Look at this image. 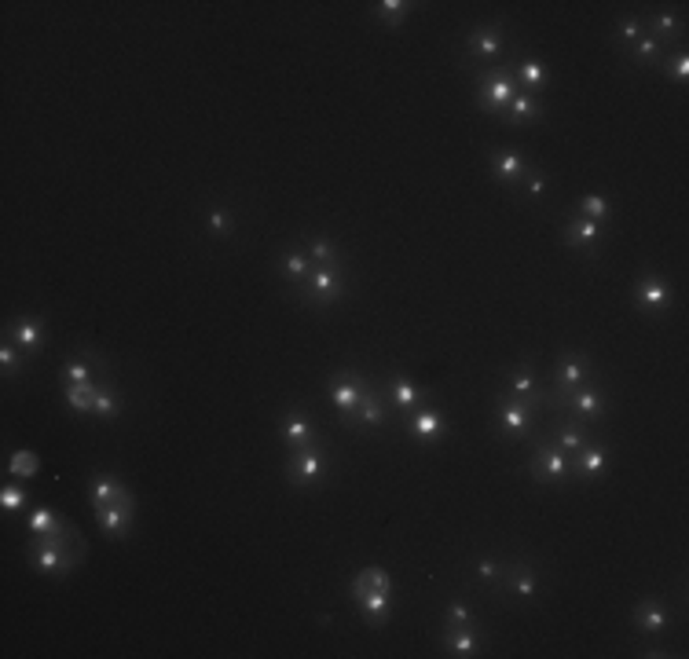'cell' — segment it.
<instances>
[{
    "label": "cell",
    "mask_w": 689,
    "mask_h": 659,
    "mask_svg": "<svg viewBox=\"0 0 689 659\" xmlns=\"http://www.w3.org/2000/svg\"><path fill=\"white\" fill-rule=\"evenodd\" d=\"M510 74H513V81H517V88L521 92H532V95H539V88L546 85V66L535 59V55H524V59H517L513 66H510Z\"/></svg>",
    "instance_id": "484cf974"
},
{
    "label": "cell",
    "mask_w": 689,
    "mask_h": 659,
    "mask_svg": "<svg viewBox=\"0 0 689 659\" xmlns=\"http://www.w3.org/2000/svg\"><path fill=\"white\" fill-rule=\"evenodd\" d=\"M352 601L360 604L363 619L370 626H385L389 619V601H392V586H374V583H363V579H352Z\"/></svg>",
    "instance_id": "9c48e42d"
},
{
    "label": "cell",
    "mask_w": 689,
    "mask_h": 659,
    "mask_svg": "<svg viewBox=\"0 0 689 659\" xmlns=\"http://www.w3.org/2000/svg\"><path fill=\"white\" fill-rule=\"evenodd\" d=\"M444 648H448V655L473 659L481 652V637H477L473 623L470 626H444Z\"/></svg>",
    "instance_id": "cb8c5ba5"
},
{
    "label": "cell",
    "mask_w": 689,
    "mask_h": 659,
    "mask_svg": "<svg viewBox=\"0 0 689 659\" xmlns=\"http://www.w3.org/2000/svg\"><path fill=\"white\" fill-rule=\"evenodd\" d=\"M99 388H103V381H92V384H66V388H63V400H66V407L81 418V414H92V400H96Z\"/></svg>",
    "instance_id": "836d02e7"
},
{
    "label": "cell",
    "mask_w": 689,
    "mask_h": 659,
    "mask_svg": "<svg viewBox=\"0 0 689 659\" xmlns=\"http://www.w3.org/2000/svg\"><path fill=\"white\" fill-rule=\"evenodd\" d=\"M444 433H448V418H444V411L426 407V411H419V414H410V436H415L419 444L433 447V444L444 440Z\"/></svg>",
    "instance_id": "ac0fdd59"
},
{
    "label": "cell",
    "mask_w": 689,
    "mask_h": 659,
    "mask_svg": "<svg viewBox=\"0 0 689 659\" xmlns=\"http://www.w3.org/2000/svg\"><path fill=\"white\" fill-rule=\"evenodd\" d=\"M367 388H370V381L360 374V370H338L334 377H330V400H334V411L341 414V422L352 429V418H356V411H360V400L367 395Z\"/></svg>",
    "instance_id": "277c9868"
},
{
    "label": "cell",
    "mask_w": 689,
    "mask_h": 659,
    "mask_svg": "<svg viewBox=\"0 0 689 659\" xmlns=\"http://www.w3.org/2000/svg\"><path fill=\"white\" fill-rule=\"evenodd\" d=\"M627 55H631L634 63L649 66V63H660V59H664V45H660L656 37H649V34H645V37H638V41L627 48Z\"/></svg>",
    "instance_id": "74e56055"
},
{
    "label": "cell",
    "mask_w": 689,
    "mask_h": 659,
    "mask_svg": "<svg viewBox=\"0 0 689 659\" xmlns=\"http://www.w3.org/2000/svg\"><path fill=\"white\" fill-rule=\"evenodd\" d=\"M88 498H92V505H132V509H136L132 491H128L114 473H92Z\"/></svg>",
    "instance_id": "9a60e30c"
},
{
    "label": "cell",
    "mask_w": 689,
    "mask_h": 659,
    "mask_svg": "<svg viewBox=\"0 0 689 659\" xmlns=\"http://www.w3.org/2000/svg\"><path fill=\"white\" fill-rule=\"evenodd\" d=\"M23 348L12 341V337H5V344H0V370H5V377H15L19 370H26V359L19 355Z\"/></svg>",
    "instance_id": "60d3db41"
},
{
    "label": "cell",
    "mask_w": 689,
    "mask_h": 659,
    "mask_svg": "<svg viewBox=\"0 0 689 659\" xmlns=\"http://www.w3.org/2000/svg\"><path fill=\"white\" fill-rule=\"evenodd\" d=\"M410 0H381V5H374L370 12H374V19L378 23H385V26H403V19L410 15Z\"/></svg>",
    "instance_id": "d590c367"
},
{
    "label": "cell",
    "mask_w": 689,
    "mask_h": 659,
    "mask_svg": "<svg viewBox=\"0 0 689 659\" xmlns=\"http://www.w3.org/2000/svg\"><path fill=\"white\" fill-rule=\"evenodd\" d=\"M330 476V451L319 444H309L301 451H290V462H287V484L305 491V487H316Z\"/></svg>",
    "instance_id": "7a4b0ae2"
},
{
    "label": "cell",
    "mask_w": 689,
    "mask_h": 659,
    "mask_svg": "<svg viewBox=\"0 0 689 659\" xmlns=\"http://www.w3.org/2000/svg\"><path fill=\"white\" fill-rule=\"evenodd\" d=\"M92 414H96V418H103V422H114V418L121 414V395H117V388H114L110 381H103V388L96 392V400H92Z\"/></svg>",
    "instance_id": "e575fe53"
},
{
    "label": "cell",
    "mask_w": 689,
    "mask_h": 659,
    "mask_svg": "<svg viewBox=\"0 0 689 659\" xmlns=\"http://www.w3.org/2000/svg\"><path fill=\"white\" fill-rule=\"evenodd\" d=\"M92 513H96L99 532L110 535V539H125L128 527H132V516H136L132 505H92Z\"/></svg>",
    "instance_id": "d6986e66"
},
{
    "label": "cell",
    "mask_w": 689,
    "mask_h": 659,
    "mask_svg": "<svg viewBox=\"0 0 689 659\" xmlns=\"http://www.w3.org/2000/svg\"><path fill=\"white\" fill-rule=\"evenodd\" d=\"M37 469H41V462H37V454H34L30 447H19V451L12 454V462H8V476H19V480L37 476Z\"/></svg>",
    "instance_id": "f35d334b"
},
{
    "label": "cell",
    "mask_w": 689,
    "mask_h": 659,
    "mask_svg": "<svg viewBox=\"0 0 689 659\" xmlns=\"http://www.w3.org/2000/svg\"><path fill=\"white\" fill-rule=\"evenodd\" d=\"M309 272H312V260H309L305 249H290V253L279 256V275H283L287 283H294V290L309 279Z\"/></svg>",
    "instance_id": "1f68e13d"
},
{
    "label": "cell",
    "mask_w": 689,
    "mask_h": 659,
    "mask_svg": "<svg viewBox=\"0 0 689 659\" xmlns=\"http://www.w3.org/2000/svg\"><path fill=\"white\" fill-rule=\"evenodd\" d=\"M576 216H587V220H594V224H609L613 220V205H609V198H602V195H587V198H580L576 202Z\"/></svg>",
    "instance_id": "8d00e7d4"
},
{
    "label": "cell",
    "mask_w": 689,
    "mask_h": 659,
    "mask_svg": "<svg viewBox=\"0 0 689 659\" xmlns=\"http://www.w3.org/2000/svg\"><path fill=\"white\" fill-rule=\"evenodd\" d=\"M381 425H385V392L367 388V395L360 400V411L352 418V429H381Z\"/></svg>",
    "instance_id": "603a6c76"
},
{
    "label": "cell",
    "mask_w": 689,
    "mask_h": 659,
    "mask_svg": "<svg viewBox=\"0 0 689 659\" xmlns=\"http://www.w3.org/2000/svg\"><path fill=\"white\" fill-rule=\"evenodd\" d=\"M502 583H506V590H510L513 597H524V601H532V597L539 594V579H535V572H532L528 561H510V564H502Z\"/></svg>",
    "instance_id": "ffe728a7"
},
{
    "label": "cell",
    "mask_w": 689,
    "mask_h": 659,
    "mask_svg": "<svg viewBox=\"0 0 689 659\" xmlns=\"http://www.w3.org/2000/svg\"><path fill=\"white\" fill-rule=\"evenodd\" d=\"M8 337L23 348V355L26 352H34L37 344H41V337H45V323L37 319V315H23V319H15L12 326H8Z\"/></svg>",
    "instance_id": "f1b7e54d"
},
{
    "label": "cell",
    "mask_w": 689,
    "mask_h": 659,
    "mask_svg": "<svg viewBox=\"0 0 689 659\" xmlns=\"http://www.w3.org/2000/svg\"><path fill=\"white\" fill-rule=\"evenodd\" d=\"M605 469H609V451H605L602 440H594V444H587L580 454H572V473H576L580 480H598Z\"/></svg>",
    "instance_id": "44dd1931"
},
{
    "label": "cell",
    "mask_w": 689,
    "mask_h": 659,
    "mask_svg": "<svg viewBox=\"0 0 689 659\" xmlns=\"http://www.w3.org/2000/svg\"><path fill=\"white\" fill-rule=\"evenodd\" d=\"M63 381L66 384H92L96 377H92V359L88 355H74V359H66V366H63Z\"/></svg>",
    "instance_id": "ab89813d"
},
{
    "label": "cell",
    "mask_w": 689,
    "mask_h": 659,
    "mask_svg": "<svg viewBox=\"0 0 689 659\" xmlns=\"http://www.w3.org/2000/svg\"><path fill=\"white\" fill-rule=\"evenodd\" d=\"M466 48L481 59V63H491L502 55V26L499 23H484V26H473L470 37H466Z\"/></svg>",
    "instance_id": "e0dca14e"
},
{
    "label": "cell",
    "mask_w": 689,
    "mask_h": 659,
    "mask_svg": "<svg viewBox=\"0 0 689 659\" xmlns=\"http://www.w3.org/2000/svg\"><path fill=\"white\" fill-rule=\"evenodd\" d=\"M26 532L30 535H66V532H74V527L56 513V509H34L30 513V520H26Z\"/></svg>",
    "instance_id": "f546056e"
},
{
    "label": "cell",
    "mask_w": 689,
    "mask_h": 659,
    "mask_svg": "<svg viewBox=\"0 0 689 659\" xmlns=\"http://www.w3.org/2000/svg\"><path fill=\"white\" fill-rule=\"evenodd\" d=\"M532 407H524L521 400H513V395H506V400L495 407V425L502 429V433H510V436H528L532 433Z\"/></svg>",
    "instance_id": "2e32d148"
},
{
    "label": "cell",
    "mask_w": 689,
    "mask_h": 659,
    "mask_svg": "<svg viewBox=\"0 0 689 659\" xmlns=\"http://www.w3.org/2000/svg\"><path fill=\"white\" fill-rule=\"evenodd\" d=\"M206 220H209V231H213L217 238H228V235L235 231V216H231V209H224V205H209V209H206Z\"/></svg>",
    "instance_id": "b9f144b4"
},
{
    "label": "cell",
    "mask_w": 689,
    "mask_h": 659,
    "mask_svg": "<svg viewBox=\"0 0 689 659\" xmlns=\"http://www.w3.org/2000/svg\"><path fill=\"white\" fill-rule=\"evenodd\" d=\"M275 429H279V440H283L290 451H301V447L316 444V425H312V418H309L301 407L283 411L279 422H275Z\"/></svg>",
    "instance_id": "7c38bea8"
},
{
    "label": "cell",
    "mask_w": 689,
    "mask_h": 659,
    "mask_svg": "<svg viewBox=\"0 0 689 659\" xmlns=\"http://www.w3.org/2000/svg\"><path fill=\"white\" fill-rule=\"evenodd\" d=\"M642 23H645V34H649V37H656L660 45H664V41H678V37H682V30H685V23H682V15H678V12H656V15L642 19Z\"/></svg>",
    "instance_id": "83f0119b"
},
{
    "label": "cell",
    "mask_w": 689,
    "mask_h": 659,
    "mask_svg": "<svg viewBox=\"0 0 689 659\" xmlns=\"http://www.w3.org/2000/svg\"><path fill=\"white\" fill-rule=\"evenodd\" d=\"M470 623H473V612H470V604H462V601L448 604V626H470Z\"/></svg>",
    "instance_id": "7dc6e473"
},
{
    "label": "cell",
    "mask_w": 689,
    "mask_h": 659,
    "mask_svg": "<svg viewBox=\"0 0 689 659\" xmlns=\"http://www.w3.org/2000/svg\"><path fill=\"white\" fill-rule=\"evenodd\" d=\"M506 392L513 395V400H521L524 407H532V411H542V407H546V388H542V381L535 377V370H532L528 359H521V363L510 370Z\"/></svg>",
    "instance_id": "30bf717a"
},
{
    "label": "cell",
    "mask_w": 689,
    "mask_h": 659,
    "mask_svg": "<svg viewBox=\"0 0 689 659\" xmlns=\"http://www.w3.org/2000/svg\"><path fill=\"white\" fill-rule=\"evenodd\" d=\"M587 381H594V363H591V355L587 352H562V359H558V374H554V392L550 395H558V392H572V388H580V384H587Z\"/></svg>",
    "instance_id": "8fae6325"
},
{
    "label": "cell",
    "mask_w": 689,
    "mask_h": 659,
    "mask_svg": "<svg viewBox=\"0 0 689 659\" xmlns=\"http://www.w3.org/2000/svg\"><path fill=\"white\" fill-rule=\"evenodd\" d=\"M631 301H634L638 312H645V315H660V312H667V308L674 305V290H671L656 272H645V275L634 283Z\"/></svg>",
    "instance_id": "ba28073f"
},
{
    "label": "cell",
    "mask_w": 689,
    "mask_h": 659,
    "mask_svg": "<svg viewBox=\"0 0 689 659\" xmlns=\"http://www.w3.org/2000/svg\"><path fill=\"white\" fill-rule=\"evenodd\" d=\"M638 37H645V23H642V19H634V15H627V19L620 23V30H616V48H620V52H627Z\"/></svg>",
    "instance_id": "7bdbcfd3"
},
{
    "label": "cell",
    "mask_w": 689,
    "mask_h": 659,
    "mask_svg": "<svg viewBox=\"0 0 689 659\" xmlns=\"http://www.w3.org/2000/svg\"><path fill=\"white\" fill-rule=\"evenodd\" d=\"M562 238H565V245L569 249H583V253H591V256H598V242H602V224H594V220H587V216H569L565 220V227H562Z\"/></svg>",
    "instance_id": "5bb4252c"
},
{
    "label": "cell",
    "mask_w": 689,
    "mask_h": 659,
    "mask_svg": "<svg viewBox=\"0 0 689 659\" xmlns=\"http://www.w3.org/2000/svg\"><path fill=\"white\" fill-rule=\"evenodd\" d=\"M305 253H309L312 264H319V268H338V264H341V253H338L334 238H327V235L305 238Z\"/></svg>",
    "instance_id": "d6a6232c"
},
{
    "label": "cell",
    "mask_w": 689,
    "mask_h": 659,
    "mask_svg": "<svg viewBox=\"0 0 689 659\" xmlns=\"http://www.w3.org/2000/svg\"><path fill=\"white\" fill-rule=\"evenodd\" d=\"M477 575H481L484 583L502 579V561H495V557H477Z\"/></svg>",
    "instance_id": "bcb514c9"
},
{
    "label": "cell",
    "mask_w": 689,
    "mask_h": 659,
    "mask_svg": "<svg viewBox=\"0 0 689 659\" xmlns=\"http://www.w3.org/2000/svg\"><path fill=\"white\" fill-rule=\"evenodd\" d=\"M30 505V494H26V487H19V484H8L5 491H0V509L5 513H19V509H26Z\"/></svg>",
    "instance_id": "ee69618b"
},
{
    "label": "cell",
    "mask_w": 689,
    "mask_h": 659,
    "mask_svg": "<svg viewBox=\"0 0 689 659\" xmlns=\"http://www.w3.org/2000/svg\"><path fill=\"white\" fill-rule=\"evenodd\" d=\"M546 404L554 411H565L576 422H598L609 411V395L598 388V381H587L572 392H558V395H546Z\"/></svg>",
    "instance_id": "6da1fadb"
},
{
    "label": "cell",
    "mask_w": 689,
    "mask_h": 659,
    "mask_svg": "<svg viewBox=\"0 0 689 659\" xmlns=\"http://www.w3.org/2000/svg\"><path fill=\"white\" fill-rule=\"evenodd\" d=\"M539 114H542L539 95H532V92H517V95L510 99V106H506L502 121H506V125H532Z\"/></svg>",
    "instance_id": "4dcf8cb0"
},
{
    "label": "cell",
    "mask_w": 689,
    "mask_h": 659,
    "mask_svg": "<svg viewBox=\"0 0 689 659\" xmlns=\"http://www.w3.org/2000/svg\"><path fill=\"white\" fill-rule=\"evenodd\" d=\"M521 88H517V81H513V74L502 66V70H481L477 74V106L484 110V114H495V117H502L506 114V106H510V99L517 95Z\"/></svg>",
    "instance_id": "3957f363"
},
{
    "label": "cell",
    "mask_w": 689,
    "mask_h": 659,
    "mask_svg": "<svg viewBox=\"0 0 689 659\" xmlns=\"http://www.w3.org/2000/svg\"><path fill=\"white\" fill-rule=\"evenodd\" d=\"M85 557V546H74V550H63V546H52L45 539H34L30 543V568L41 572V575H70Z\"/></svg>",
    "instance_id": "5b68a950"
},
{
    "label": "cell",
    "mask_w": 689,
    "mask_h": 659,
    "mask_svg": "<svg viewBox=\"0 0 689 659\" xmlns=\"http://www.w3.org/2000/svg\"><path fill=\"white\" fill-rule=\"evenodd\" d=\"M341 290H345V279L338 275V268H319V264H312L309 279L298 286V297H301L305 305L327 308V305H334V301L341 297Z\"/></svg>",
    "instance_id": "52a82bcc"
},
{
    "label": "cell",
    "mask_w": 689,
    "mask_h": 659,
    "mask_svg": "<svg viewBox=\"0 0 689 659\" xmlns=\"http://www.w3.org/2000/svg\"><path fill=\"white\" fill-rule=\"evenodd\" d=\"M528 473L535 484H565L572 480V454H565L554 444H539L528 462Z\"/></svg>",
    "instance_id": "8992f818"
},
{
    "label": "cell",
    "mask_w": 689,
    "mask_h": 659,
    "mask_svg": "<svg viewBox=\"0 0 689 659\" xmlns=\"http://www.w3.org/2000/svg\"><path fill=\"white\" fill-rule=\"evenodd\" d=\"M488 169H491V176H495L499 184L517 187L532 165L524 162L521 151H513V147H495V151H488Z\"/></svg>",
    "instance_id": "4fadbf2b"
},
{
    "label": "cell",
    "mask_w": 689,
    "mask_h": 659,
    "mask_svg": "<svg viewBox=\"0 0 689 659\" xmlns=\"http://www.w3.org/2000/svg\"><path fill=\"white\" fill-rule=\"evenodd\" d=\"M594 440H598V436H594V433H591V429H587L583 422H565V425L558 429V436L550 440V444H554V447H562L565 454H580V451H583L587 444H594Z\"/></svg>",
    "instance_id": "4316f807"
},
{
    "label": "cell",
    "mask_w": 689,
    "mask_h": 659,
    "mask_svg": "<svg viewBox=\"0 0 689 659\" xmlns=\"http://www.w3.org/2000/svg\"><path fill=\"white\" fill-rule=\"evenodd\" d=\"M521 184H524V191H528V195H532V198H539V195H542V191H546V176H542V173H539V169H528V173H524V180H521Z\"/></svg>",
    "instance_id": "c3c4849f"
},
{
    "label": "cell",
    "mask_w": 689,
    "mask_h": 659,
    "mask_svg": "<svg viewBox=\"0 0 689 659\" xmlns=\"http://www.w3.org/2000/svg\"><path fill=\"white\" fill-rule=\"evenodd\" d=\"M381 392H385V400H392L403 414H410V411H415V404L422 400V388H419L415 381H410V377H403V374L389 377V384H385Z\"/></svg>",
    "instance_id": "d4e9b609"
},
{
    "label": "cell",
    "mask_w": 689,
    "mask_h": 659,
    "mask_svg": "<svg viewBox=\"0 0 689 659\" xmlns=\"http://www.w3.org/2000/svg\"><path fill=\"white\" fill-rule=\"evenodd\" d=\"M664 70H667L674 81H689V55H685V52H674V55L664 63Z\"/></svg>",
    "instance_id": "f6af8a7d"
},
{
    "label": "cell",
    "mask_w": 689,
    "mask_h": 659,
    "mask_svg": "<svg viewBox=\"0 0 689 659\" xmlns=\"http://www.w3.org/2000/svg\"><path fill=\"white\" fill-rule=\"evenodd\" d=\"M631 623H634L638 634H664L671 626V612L660 601H642V604H634Z\"/></svg>",
    "instance_id": "7402d4cb"
}]
</instances>
